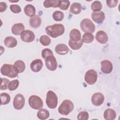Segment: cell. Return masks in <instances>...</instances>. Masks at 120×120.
Returning <instances> with one entry per match:
<instances>
[{
	"instance_id": "7",
	"label": "cell",
	"mask_w": 120,
	"mask_h": 120,
	"mask_svg": "<svg viewBox=\"0 0 120 120\" xmlns=\"http://www.w3.org/2000/svg\"><path fill=\"white\" fill-rule=\"evenodd\" d=\"M98 78V74L97 72L94 69H90L88 70L85 75L84 80L85 82L90 85L94 84Z\"/></svg>"
},
{
	"instance_id": "27",
	"label": "cell",
	"mask_w": 120,
	"mask_h": 120,
	"mask_svg": "<svg viewBox=\"0 0 120 120\" xmlns=\"http://www.w3.org/2000/svg\"><path fill=\"white\" fill-rule=\"evenodd\" d=\"M82 45L83 42L82 40H80V41L77 42H75L69 39L68 41V45H69L70 47L74 50L79 49L82 46Z\"/></svg>"
},
{
	"instance_id": "17",
	"label": "cell",
	"mask_w": 120,
	"mask_h": 120,
	"mask_svg": "<svg viewBox=\"0 0 120 120\" xmlns=\"http://www.w3.org/2000/svg\"><path fill=\"white\" fill-rule=\"evenodd\" d=\"M24 26L22 23H18L14 24L12 27V32L13 34L18 36L24 30Z\"/></svg>"
},
{
	"instance_id": "2",
	"label": "cell",
	"mask_w": 120,
	"mask_h": 120,
	"mask_svg": "<svg viewBox=\"0 0 120 120\" xmlns=\"http://www.w3.org/2000/svg\"><path fill=\"white\" fill-rule=\"evenodd\" d=\"M73 103L69 99H65L61 103L58 108L59 112L64 115H67L74 109Z\"/></svg>"
},
{
	"instance_id": "39",
	"label": "cell",
	"mask_w": 120,
	"mask_h": 120,
	"mask_svg": "<svg viewBox=\"0 0 120 120\" xmlns=\"http://www.w3.org/2000/svg\"><path fill=\"white\" fill-rule=\"evenodd\" d=\"M107 5L110 8H114L116 7L118 4V0H106V1Z\"/></svg>"
},
{
	"instance_id": "4",
	"label": "cell",
	"mask_w": 120,
	"mask_h": 120,
	"mask_svg": "<svg viewBox=\"0 0 120 120\" xmlns=\"http://www.w3.org/2000/svg\"><path fill=\"white\" fill-rule=\"evenodd\" d=\"M46 104L51 109H54L58 104V98L56 94L52 90H49L46 94Z\"/></svg>"
},
{
	"instance_id": "32",
	"label": "cell",
	"mask_w": 120,
	"mask_h": 120,
	"mask_svg": "<svg viewBox=\"0 0 120 120\" xmlns=\"http://www.w3.org/2000/svg\"><path fill=\"white\" fill-rule=\"evenodd\" d=\"M40 43L44 46H47L51 43V40L50 38L46 35H42L39 39Z\"/></svg>"
},
{
	"instance_id": "40",
	"label": "cell",
	"mask_w": 120,
	"mask_h": 120,
	"mask_svg": "<svg viewBox=\"0 0 120 120\" xmlns=\"http://www.w3.org/2000/svg\"><path fill=\"white\" fill-rule=\"evenodd\" d=\"M7 8V4L4 2H0V12H4Z\"/></svg>"
},
{
	"instance_id": "14",
	"label": "cell",
	"mask_w": 120,
	"mask_h": 120,
	"mask_svg": "<svg viewBox=\"0 0 120 120\" xmlns=\"http://www.w3.org/2000/svg\"><path fill=\"white\" fill-rule=\"evenodd\" d=\"M92 20L98 23H102L105 20V15L103 11L93 12L91 14Z\"/></svg>"
},
{
	"instance_id": "5",
	"label": "cell",
	"mask_w": 120,
	"mask_h": 120,
	"mask_svg": "<svg viewBox=\"0 0 120 120\" xmlns=\"http://www.w3.org/2000/svg\"><path fill=\"white\" fill-rule=\"evenodd\" d=\"M82 30L85 33H92L95 30V25L91 20L88 18L83 19L80 22Z\"/></svg>"
},
{
	"instance_id": "26",
	"label": "cell",
	"mask_w": 120,
	"mask_h": 120,
	"mask_svg": "<svg viewBox=\"0 0 120 120\" xmlns=\"http://www.w3.org/2000/svg\"><path fill=\"white\" fill-rule=\"evenodd\" d=\"M50 115L49 112L45 109H40L37 112V117L40 120H46Z\"/></svg>"
},
{
	"instance_id": "16",
	"label": "cell",
	"mask_w": 120,
	"mask_h": 120,
	"mask_svg": "<svg viewBox=\"0 0 120 120\" xmlns=\"http://www.w3.org/2000/svg\"><path fill=\"white\" fill-rule=\"evenodd\" d=\"M56 52L60 55H65L69 52L68 46L64 44H58L55 48Z\"/></svg>"
},
{
	"instance_id": "12",
	"label": "cell",
	"mask_w": 120,
	"mask_h": 120,
	"mask_svg": "<svg viewBox=\"0 0 120 120\" xmlns=\"http://www.w3.org/2000/svg\"><path fill=\"white\" fill-rule=\"evenodd\" d=\"M101 70L105 74L110 73L113 69V66L111 61L108 60H104L101 62Z\"/></svg>"
},
{
	"instance_id": "28",
	"label": "cell",
	"mask_w": 120,
	"mask_h": 120,
	"mask_svg": "<svg viewBox=\"0 0 120 120\" xmlns=\"http://www.w3.org/2000/svg\"><path fill=\"white\" fill-rule=\"evenodd\" d=\"M94 39V35L90 33H85L82 37V41L83 43H91Z\"/></svg>"
},
{
	"instance_id": "38",
	"label": "cell",
	"mask_w": 120,
	"mask_h": 120,
	"mask_svg": "<svg viewBox=\"0 0 120 120\" xmlns=\"http://www.w3.org/2000/svg\"><path fill=\"white\" fill-rule=\"evenodd\" d=\"M10 9L14 13H19L21 11V7L16 4H13L10 6Z\"/></svg>"
},
{
	"instance_id": "6",
	"label": "cell",
	"mask_w": 120,
	"mask_h": 120,
	"mask_svg": "<svg viewBox=\"0 0 120 120\" xmlns=\"http://www.w3.org/2000/svg\"><path fill=\"white\" fill-rule=\"evenodd\" d=\"M29 105L35 110H39L43 106V102L42 99L38 96L32 95L29 98Z\"/></svg>"
},
{
	"instance_id": "30",
	"label": "cell",
	"mask_w": 120,
	"mask_h": 120,
	"mask_svg": "<svg viewBox=\"0 0 120 120\" xmlns=\"http://www.w3.org/2000/svg\"><path fill=\"white\" fill-rule=\"evenodd\" d=\"M102 4L99 1H94L91 5V8L94 12H97L101 10Z\"/></svg>"
},
{
	"instance_id": "8",
	"label": "cell",
	"mask_w": 120,
	"mask_h": 120,
	"mask_svg": "<svg viewBox=\"0 0 120 120\" xmlns=\"http://www.w3.org/2000/svg\"><path fill=\"white\" fill-rule=\"evenodd\" d=\"M25 104V98L24 96L21 94H18L15 96L13 100V106L16 110L22 109Z\"/></svg>"
},
{
	"instance_id": "1",
	"label": "cell",
	"mask_w": 120,
	"mask_h": 120,
	"mask_svg": "<svg viewBox=\"0 0 120 120\" xmlns=\"http://www.w3.org/2000/svg\"><path fill=\"white\" fill-rule=\"evenodd\" d=\"M46 33L53 38H56L62 35L65 32V28L60 23L47 26L45 28Z\"/></svg>"
},
{
	"instance_id": "37",
	"label": "cell",
	"mask_w": 120,
	"mask_h": 120,
	"mask_svg": "<svg viewBox=\"0 0 120 120\" xmlns=\"http://www.w3.org/2000/svg\"><path fill=\"white\" fill-rule=\"evenodd\" d=\"M89 118V114L87 112H81L77 115L78 120H87Z\"/></svg>"
},
{
	"instance_id": "33",
	"label": "cell",
	"mask_w": 120,
	"mask_h": 120,
	"mask_svg": "<svg viewBox=\"0 0 120 120\" xmlns=\"http://www.w3.org/2000/svg\"><path fill=\"white\" fill-rule=\"evenodd\" d=\"M19 84V82L18 80H14L9 82L8 89L10 91H13L16 90Z\"/></svg>"
},
{
	"instance_id": "19",
	"label": "cell",
	"mask_w": 120,
	"mask_h": 120,
	"mask_svg": "<svg viewBox=\"0 0 120 120\" xmlns=\"http://www.w3.org/2000/svg\"><path fill=\"white\" fill-rule=\"evenodd\" d=\"M5 45L8 48H13L16 46L17 41L13 37L8 36L6 37L4 39Z\"/></svg>"
},
{
	"instance_id": "18",
	"label": "cell",
	"mask_w": 120,
	"mask_h": 120,
	"mask_svg": "<svg viewBox=\"0 0 120 120\" xmlns=\"http://www.w3.org/2000/svg\"><path fill=\"white\" fill-rule=\"evenodd\" d=\"M69 37L71 40L77 42L81 40V34L78 30L76 29H73L70 31Z\"/></svg>"
},
{
	"instance_id": "22",
	"label": "cell",
	"mask_w": 120,
	"mask_h": 120,
	"mask_svg": "<svg viewBox=\"0 0 120 120\" xmlns=\"http://www.w3.org/2000/svg\"><path fill=\"white\" fill-rule=\"evenodd\" d=\"M24 11L26 15L30 17H32L35 15L36 9L33 5L31 4H28L25 6L24 8Z\"/></svg>"
},
{
	"instance_id": "35",
	"label": "cell",
	"mask_w": 120,
	"mask_h": 120,
	"mask_svg": "<svg viewBox=\"0 0 120 120\" xmlns=\"http://www.w3.org/2000/svg\"><path fill=\"white\" fill-rule=\"evenodd\" d=\"M70 2L69 0H60L59 8L63 10H67L69 6Z\"/></svg>"
},
{
	"instance_id": "3",
	"label": "cell",
	"mask_w": 120,
	"mask_h": 120,
	"mask_svg": "<svg viewBox=\"0 0 120 120\" xmlns=\"http://www.w3.org/2000/svg\"><path fill=\"white\" fill-rule=\"evenodd\" d=\"M0 72L2 75L10 78H15L18 76V74L14 66L8 64H4L0 68Z\"/></svg>"
},
{
	"instance_id": "23",
	"label": "cell",
	"mask_w": 120,
	"mask_h": 120,
	"mask_svg": "<svg viewBox=\"0 0 120 120\" xmlns=\"http://www.w3.org/2000/svg\"><path fill=\"white\" fill-rule=\"evenodd\" d=\"M14 66L18 73L23 72L25 69V63L21 60H16L14 63Z\"/></svg>"
},
{
	"instance_id": "29",
	"label": "cell",
	"mask_w": 120,
	"mask_h": 120,
	"mask_svg": "<svg viewBox=\"0 0 120 120\" xmlns=\"http://www.w3.org/2000/svg\"><path fill=\"white\" fill-rule=\"evenodd\" d=\"M1 105H5L8 104L10 101V96L7 93H2L0 94Z\"/></svg>"
},
{
	"instance_id": "36",
	"label": "cell",
	"mask_w": 120,
	"mask_h": 120,
	"mask_svg": "<svg viewBox=\"0 0 120 120\" xmlns=\"http://www.w3.org/2000/svg\"><path fill=\"white\" fill-rule=\"evenodd\" d=\"M51 55H53V52L49 48H45L42 51V56L43 59L45 60L48 57Z\"/></svg>"
},
{
	"instance_id": "25",
	"label": "cell",
	"mask_w": 120,
	"mask_h": 120,
	"mask_svg": "<svg viewBox=\"0 0 120 120\" xmlns=\"http://www.w3.org/2000/svg\"><path fill=\"white\" fill-rule=\"evenodd\" d=\"M60 0H46L44 1L43 5L46 8L50 7L57 8L59 7Z\"/></svg>"
},
{
	"instance_id": "31",
	"label": "cell",
	"mask_w": 120,
	"mask_h": 120,
	"mask_svg": "<svg viewBox=\"0 0 120 120\" xmlns=\"http://www.w3.org/2000/svg\"><path fill=\"white\" fill-rule=\"evenodd\" d=\"M64 14L62 12L57 10L55 11L52 14V17L56 21H61L64 19Z\"/></svg>"
},
{
	"instance_id": "24",
	"label": "cell",
	"mask_w": 120,
	"mask_h": 120,
	"mask_svg": "<svg viewBox=\"0 0 120 120\" xmlns=\"http://www.w3.org/2000/svg\"><path fill=\"white\" fill-rule=\"evenodd\" d=\"M81 5L80 3L77 2H74L72 4L70 8V11L72 13L77 15L81 12Z\"/></svg>"
},
{
	"instance_id": "21",
	"label": "cell",
	"mask_w": 120,
	"mask_h": 120,
	"mask_svg": "<svg viewBox=\"0 0 120 120\" xmlns=\"http://www.w3.org/2000/svg\"><path fill=\"white\" fill-rule=\"evenodd\" d=\"M29 23L32 27L36 28L40 25L41 23V19L39 16L35 15L30 19Z\"/></svg>"
},
{
	"instance_id": "13",
	"label": "cell",
	"mask_w": 120,
	"mask_h": 120,
	"mask_svg": "<svg viewBox=\"0 0 120 120\" xmlns=\"http://www.w3.org/2000/svg\"><path fill=\"white\" fill-rule=\"evenodd\" d=\"M43 66V61L40 59H35L30 63V68L34 72H39L42 68Z\"/></svg>"
},
{
	"instance_id": "10",
	"label": "cell",
	"mask_w": 120,
	"mask_h": 120,
	"mask_svg": "<svg viewBox=\"0 0 120 120\" xmlns=\"http://www.w3.org/2000/svg\"><path fill=\"white\" fill-rule=\"evenodd\" d=\"M45 66L50 71L55 70L58 66L56 58L53 55L48 57L45 60Z\"/></svg>"
},
{
	"instance_id": "20",
	"label": "cell",
	"mask_w": 120,
	"mask_h": 120,
	"mask_svg": "<svg viewBox=\"0 0 120 120\" xmlns=\"http://www.w3.org/2000/svg\"><path fill=\"white\" fill-rule=\"evenodd\" d=\"M116 113L115 111L111 108L106 109L104 113V119L106 120H113L115 119Z\"/></svg>"
},
{
	"instance_id": "11",
	"label": "cell",
	"mask_w": 120,
	"mask_h": 120,
	"mask_svg": "<svg viewBox=\"0 0 120 120\" xmlns=\"http://www.w3.org/2000/svg\"><path fill=\"white\" fill-rule=\"evenodd\" d=\"M105 97L100 92H96L92 95L91 98L92 104L95 106H100L104 102Z\"/></svg>"
},
{
	"instance_id": "34",
	"label": "cell",
	"mask_w": 120,
	"mask_h": 120,
	"mask_svg": "<svg viewBox=\"0 0 120 120\" xmlns=\"http://www.w3.org/2000/svg\"><path fill=\"white\" fill-rule=\"evenodd\" d=\"M1 84L0 87V89L2 90H5L8 89V84L9 83V80L6 78H1L0 79Z\"/></svg>"
},
{
	"instance_id": "9",
	"label": "cell",
	"mask_w": 120,
	"mask_h": 120,
	"mask_svg": "<svg viewBox=\"0 0 120 120\" xmlns=\"http://www.w3.org/2000/svg\"><path fill=\"white\" fill-rule=\"evenodd\" d=\"M21 40L27 43H30L33 41L35 38L34 33L31 30H24L20 35Z\"/></svg>"
},
{
	"instance_id": "15",
	"label": "cell",
	"mask_w": 120,
	"mask_h": 120,
	"mask_svg": "<svg viewBox=\"0 0 120 120\" xmlns=\"http://www.w3.org/2000/svg\"><path fill=\"white\" fill-rule=\"evenodd\" d=\"M95 38L97 41L100 44L106 43L108 39L107 34L103 30L98 31L96 34Z\"/></svg>"
}]
</instances>
